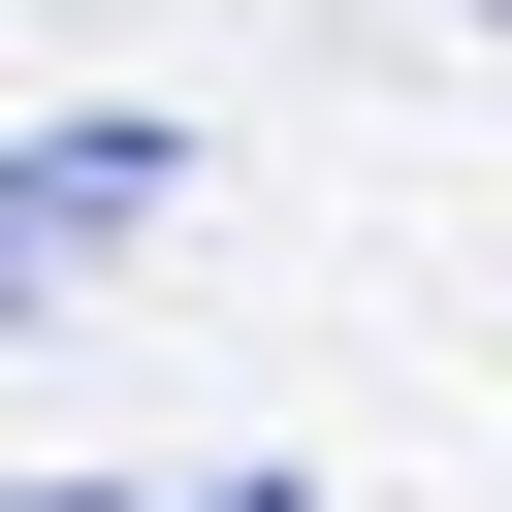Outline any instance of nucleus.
Here are the masks:
<instances>
[{
	"instance_id": "f257e3e1",
	"label": "nucleus",
	"mask_w": 512,
	"mask_h": 512,
	"mask_svg": "<svg viewBox=\"0 0 512 512\" xmlns=\"http://www.w3.org/2000/svg\"><path fill=\"white\" fill-rule=\"evenodd\" d=\"M160 192H192V128H0V320H32V288H96Z\"/></svg>"
},
{
	"instance_id": "f03ea898",
	"label": "nucleus",
	"mask_w": 512,
	"mask_h": 512,
	"mask_svg": "<svg viewBox=\"0 0 512 512\" xmlns=\"http://www.w3.org/2000/svg\"><path fill=\"white\" fill-rule=\"evenodd\" d=\"M160 512H320V480H288V448H224V480H160Z\"/></svg>"
}]
</instances>
